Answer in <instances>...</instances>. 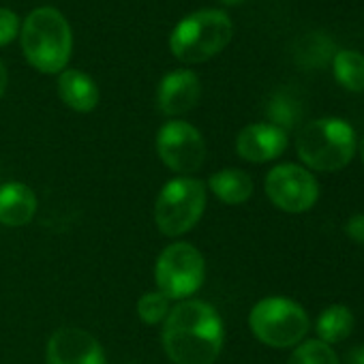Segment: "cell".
<instances>
[{"mask_svg":"<svg viewBox=\"0 0 364 364\" xmlns=\"http://www.w3.org/2000/svg\"><path fill=\"white\" fill-rule=\"evenodd\" d=\"M161 341L173 364H215L225 343L223 319L204 300H180L163 321Z\"/></svg>","mask_w":364,"mask_h":364,"instance_id":"1","label":"cell"},{"mask_svg":"<svg viewBox=\"0 0 364 364\" xmlns=\"http://www.w3.org/2000/svg\"><path fill=\"white\" fill-rule=\"evenodd\" d=\"M22 50L41 73H63L73 52V35L65 16L54 7L35 9L22 24Z\"/></svg>","mask_w":364,"mask_h":364,"instance_id":"2","label":"cell"},{"mask_svg":"<svg viewBox=\"0 0 364 364\" xmlns=\"http://www.w3.org/2000/svg\"><path fill=\"white\" fill-rule=\"evenodd\" d=\"M232 35L234 24L225 11L200 9L178 22L169 37V50L180 63L198 65L225 50Z\"/></svg>","mask_w":364,"mask_h":364,"instance_id":"3","label":"cell"},{"mask_svg":"<svg viewBox=\"0 0 364 364\" xmlns=\"http://www.w3.org/2000/svg\"><path fill=\"white\" fill-rule=\"evenodd\" d=\"M355 150V133L341 118H319L306 122L296 137L300 161L315 171L343 169Z\"/></svg>","mask_w":364,"mask_h":364,"instance_id":"4","label":"cell"},{"mask_svg":"<svg viewBox=\"0 0 364 364\" xmlns=\"http://www.w3.org/2000/svg\"><path fill=\"white\" fill-rule=\"evenodd\" d=\"M206 200V185L193 176H178L165 182L154 202L156 230L167 238L191 232L204 217Z\"/></svg>","mask_w":364,"mask_h":364,"instance_id":"5","label":"cell"},{"mask_svg":"<svg viewBox=\"0 0 364 364\" xmlns=\"http://www.w3.org/2000/svg\"><path fill=\"white\" fill-rule=\"evenodd\" d=\"M206 281V259L191 242L167 245L154 264V283L169 300H189Z\"/></svg>","mask_w":364,"mask_h":364,"instance_id":"6","label":"cell"},{"mask_svg":"<svg viewBox=\"0 0 364 364\" xmlns=\"http://www.w3.org/2000/svg\"><path fill=\"white\" fill-rule=\"evenodd\" d=\"M249 326L257 341L285 349L298 345L309 332L306 311L289 298H264L249 313Z\"/></svg>","mask_w":364,"mask_h":364,"instance_id":"7","label":"cell"},{"mask_svg":"<svg viewBox=\"0 0 364 364\" xmlns=\"http://www.w3.org/2000/svg\"><path fill=\"white\" fill-rule=\"evenodd\" d=\"M156 154L173 173L191 176L204 165L206 141L191 122L169 120L156 133Z\"/></svg>","mask_w":364,"mask_h":364,"instance_id":"8","label":"cell"},{"mask_svg":"<svg viewBox=\"0 0 364 364\" xmlns=\"http://www.w3.org/2000/svg\"><path fill=\"white\" fill-rule=\"evenodd\" d=\"M266 196L283 213H306L319 198L315 176L294 163H281L266 176Z\"/></svg>","mask_w":364,"mask_h":364,"instance_id":"9","label":"cell"},{"mask_svg":"<svg viewBox=\"0 0 364 364\" xmlns=\"http://www.w3.org/2000/svg\"><path fill=\"white\" fill-rule=\"evenodd\" d=\"M46 362L48 364H107L105 351L99 345V341L73 326L58 328L46 349Z\"/></svg>","mask_w":364,"mask_h":364,"instance_id":"10","label":"cell"},{"mask_svg":"<svg viewBox=\"0 0 364 364\" xmlns=\"http://www.w3.org/2000/svg\"><path fill=\"white\" fill-rule=\"evenodd\" d=\"M202 97V84L189 69L169 71L156 88V107L161 114L176 118L191 112Z\"/></svg>","mask_w":364,"mask_h":364,"instance_id":"11","label":"cell"},{"mask_svg":"<svg viewBox=\"0 0 364 364\" xmlns=\"http://www.w3.org/2000/svg\"><path fill=\"white\" fill-rule=\"evenodd\" d=\"M287 148V133L270 122H255L245 127L236 137V152L249 163H266L283 154Z\"/></svg>","mask_w":364,"mask_h":364,"instance_id":"12","label":"cell"},{"mask_svg":"<svg viewBox=\"0 0 364 364\" xmlns=\"http://www.w3.org/2000/svg\"><path fill=\"white\" fill-rule=\"evenodd\" d=\"M37 215V196L24 182L0 185V223L7 228H24Z\"/></svg>","mask_w":364,"mask_h":364,"instance_id":"13","label":"cell"},{"mask_svg":"<svg viewBox=\"0 0 364 364\" xmlns=\"http://www.w3.org/2000/svg\"><path fill=\"white\" fill-rule=\"evenodd\" d=\"M58 95L67 107L80 114H88L99 105V86L95 80L77 69H65L58 77Z\"/></svg>","mask_w":364,"mask_h":364,"instance_id":"14","label":"cell"},{"mask_svg":"<svg viewBox=\"0 0 364 364\" xmlns=\"http://www.w3.org/2000/svg\"><path fill=\"white\" fill-rule=\"evenodd\" d=\"M208 189L219 202L228 206H238V204H245L253 196V180L247 171L228 167L210 176Z\"/></svg>","mask_w":364,"mask_h":364,"instance_id":"15","label":"cell"},{"mask_svg":"<svg viewBox=\"0 0 364 364\" xmlns=\"http://www.w3.org/2000/svg\"><path fill=\"white\" fill-rule=\"evenodd\" d=\"M332 39L323 33H306L294 46V58L302 69H319L332 63L334 48Z\"/></svg>","mask_w":364,"mask_h":364,"instance_id":"16","label":"cell"},{"mask_svg":"<svg viewBox=\"0 0 364 364\" xmlns=\"http://www.w3.org/2000/svg\"><path fill=\"white\" fill-rule=\"evenodd\" d=\"M353 328V315L345 304H332L328 306L315 323L317 336L321 343L330 345V343H341L351 334Z\"/></svg>","mask_w":364,"mask_h":364,"instance_id":"17","label":"cell"},{"mask_svg":"<svg viewBox=\"0 0 364 364\" xmlns=\"http://www.w3.org/2000/svg\"><path fill=\"white\" fill-rule=\"evenodd\" d=\"M332 71L336 82L351 90L362 92L364 90V54L355 50H341L332 58Z\"/></svg>","mask_w":364,"mask_h":364,"instance_id":"18","label":"cell"},{"mask_svg":"<svg viewBox=\"0 0 364 364\" xmlns=\"http://www.w3.org/2000/svg\"><path fill=\"white\" fill-rule=\"evenodd\" d=\"M266 114L270 118V124L283 129L287 133V129H291L300 116V105L298 101L287 95V92H277L270 101H268V107H266Z\"/></svg>","mask_w":364,"mask_h":364,"instance_id":"19","label":"cell"},{"mask_svg":"<svg viewBox=\"0 0 364 364\" xmlns=\"http://www.w3.org/2000/svg\"><path fill=\"white\" fill-rule=\"evenodd\" d=\"M171 311V300L154 289V291H146L139 300H137V317L148 323V326H156V323H163L167 319Z\"/></svg>","mask_w":364,"mask_h":364,"instance_id":"20","label":"cell"},{"mask_svg":"<svg viewBox=\"0 0 364 364\" xmlns=\"http://www.w3.org/2000/svg\"><path fill=\"white\" fill-rule=\"evenodd\" d=\"M287 364H338V358L330 345L321 343L319 338H313L298 345L289 355Z\"/></svg>","mask_w":364,"mask_h":364,"instance_id":"21","label":"cell"},{"mask_svg":"<svg viewBox=\"0 0 364 364\" xmlns=\"http://www.w3.org/2000/svg\"><path fill=\"white\" fill-rule=\"evenodd\" d=\"M18 35H20V20H18V16L11 9H7V7H0V48L9 46Z\"/></svg>","mask_w":364,"mask_h":364,"instance_id":"22","label":"cell"},{"mask_svg":"<svg viewBox=\"0 0 364 364\" xmlns=\"http://www.w3.org/2000/svg\"><path fill=\"white\" fill-rule=\"evenodd\" d=\"M345 232H347V236H349L353 242H358V245L364 247V215H353V217H349L347 223H345Z\"/></svg>","mask_w":364,"mask_h":364,"instance_id":"23","label":"cell"},{"mask_svg":"<svg viewBox=\"0 0 364 364\" xmlns=\"http://www.w3.org/2000/svg\"><path fill=\"white\" fill-rule=\"evenodd\" d=\"M347 364H364V345L353 347V349L347 353Z\"/></svg>","mask_w":364,"mask_h":364,"instance_id":"24","label":"cell"},{"mask_svg":"<svg viewBox=\"0 0 364 364\" xmlns=\"http://www.w3.org/2000/svg\"><path fill=\"white\" fill-rule=\"evenodd\" d=\"M5 90H7V67L3 60H0V99H3Z\"/></svg>","mask_w":364,"mask_h":364,"instance_id":"25","label":"cell"},{"mask_svg":"<svg viewBox=\"0 0 364 364\" xmlns=\"http://www.w3.org/2000/svg\"><path fill=\"white\" fill-rule=\"evenodd\" d=\"M360 156H362V163H364V135L360 139Z\"/></svg>","mask_w":364,"mask_h":364,"instance_id":"26","label":"cell"},{"mask_svg":"<svg viewBox=\"0 0 364 364\" xmlns=\"http://www.w3.org/2000/svg\"><path fill=\"white\" fill-rule=\"evenodd\" d=\"M223 5H238V3H242V0H221Z\"/></svg>","mask_w":364,"mask_h":364,"instance_id":"27","label":"cell"},{"mask_svg":"<svg viewBox=\"0 0 364 364\" xmlns=\"http://www.w3.org/2000/svg\"><path fill=\"white\" fill-rule=\"evenodd\" d=\"M129 364H137V362H129Z\"/></svg>","mask_w":364,"mask_h":364,"instance_id":"28","label":"cell"}]
</instances>
